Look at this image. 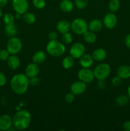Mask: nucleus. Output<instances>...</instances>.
<instances>
[{
  "mask_svg": "<svg viewBox=\"0 0 130 131\" xmlns=\"http://www.w3.org/2000/svg\"><path fill=\"white\" fill-rule=\"evenodd\" d=\"M57 29L59 33L63 34V33L69 32L71 29V24L70 22L66 20H61L58 22L57 24Z\"/></svg>",
  "mask_w": 130,
  "mask_h": 131,
  "instance_id": "f3484780",
  "label": "nucleus"
},
{
  "mask_svg": "<svg viewBox=\"0 0 130 131\" xmlns=\"http://www.w3.org/2000/svg\"><path fill=\"white\" fill-rule=\"evenodd\" d=\"M22 43L19 38L12 37L8 40L6 43V49L10 54H17L22 49Z\"/></svg>",
  "mask_w": 130,
  "mask_h": 131,
  "instance_id": "423d86ee",
  "label": "nucleus"
},
{
  "mask_svg": "<svg viewBox=\"0 0 130 131\" xmlns=\"http://www.w3.org/2000/svg\"><path fill=\"white\" fill-rule=\"evenodd\" d=\"M7 79L6 77L3 72H0V87L4 86L6 84Z\"/></svg>",
  "mask_w": 130,
  "mask_h": 131,
  "instance_id": "f704fd0d",
  "label": "nucleus"
},
{
  "mask_svg": "<svg viewBox=\"0 0 130 131\" xmlns=\"http://www.w3.org/2000/svg\"><path fill=\"white\" fill-rule=\"evenodd\" d=\"M127 95H128L129 98L130 99V84H129V85L128 88H127Z\"/></svg>",
  "mask_w": 130,
  "mask_h": 131,
  "instance_id": "a19ab883",
  "label": "nucleus"
},
{
  "mask_svg": "<svg viewBox=\"0 0 130 131\" xmlns=\"http://www.w3.org/2000/svg\"><path fill=\"white\" fill-rule=\"evenodd\" d=\"M117 74L121 79H128L130 78V66L122 65L117 69Z\"/></svg>",
  "mask_w": 130,
  "mask_h": 131,
  "instance_id": "a211bd4d",
  "label": "nucleus"
},
{
  "mask_svg": "<svg viewBox=\"0 0 130 131\" xmlns=\"http://www.w3.org/2000/svg\"><path fill=\"white\" fill-rule=\"evenodd\" d=\"M40 72V67L38 64L33 62L28 64L25 68V74L29 78H34L38 75Z\"/></svg>",
  "mask_w": 130,
  "mask_h": 131,
  "instance_id": "f8f14e48",
  "label": "nucleus"
},
{
  "mask_svg": "<svg viewBox=\"0 0 130 131\" xmlns=\"http://www.w3.org/2000/svg\"><path fill=\"white\" fill-rule=\"evenodd\" d=\"M60 8L64 12H70L74 8V4L71 0H62L60 3Z\"/></svg>",
  "mask_w": 130,
  "mask_h": 131,
  "instance_id": "412c9836",
  "label": "nucleus"
},
{
  "mask_svg": "<svg viewBox=\"0 0 130 131\" xmlns=\"http://www.w3.org/2000/svg\"><path fill=\"white\" fill-rule=\"evenodd\" d=\"M85 52V47L84 44L76 42L71 46L70 49V56L74 58H80Z\"/></svg>",
  "mask_w": 130,
  "mask_h": 131,
  "instance_id": "1a4fd4ad",
  "label": "nucleus"
},
{
  "mask_svg": "<svg viewBox=\"0 0 130 131\" xmlns=\"http://www.w3.org/2000/svg\"><path fill=\"white\" fill-rule=\"evenodd\" d=\"M47 52L48 54L54 57H59L64 54L66 51L64 43H61L57 40H50L46 47Z\"/></svg>",
  "mask_w": 130,
  "mask_h": 131,
  "instance_id": "7ed1b4c3",
  "label": "nucleus"
},
{
  "mask_svg": "<svg viewBox=\"0 0 130 131\" xmlns=\"http://www.w3.org/2000/svg\"><path fill=\"white\" fill-rule=\"evenodd\" d=\"M78 78L84 83H90L94 78V72L89 68H82L78 72Z\"/></svg>",
  "mask_w": 130,
  "mask_h": 131,
  "instance_id": "6e6552de",
  "label": "nucleus"
},
{
  "mask_svg": "<svg viewBox=\"0 0 130 131\" xmlns=\"http://www.w3.org/2000/svg\"><path fill=\"white\" fill-rule=\"evenodd\" d=\"M11 4L15 12L21 15L27 12L29 8L28 0H12Z\"/></svg>",
  "mask_w": 130,
  "mask_h": 131,
  "instance_id": "0eeeda50",
  "label": "nucleus"
},
{
  "mask_svg": "<svg viewBox=\"0 0 130 131\" xmlns=\"http://www.w3.org/2000/svg\"><path fill=\"white\" fill-rule=\"evenodd\" d=\"M71 29L76 35H83L88 30V24L84 19L76 18L71 23Z\"/></svg>",
  "mask_w": 130,
  "mask_h": 131,
  "instance_id": "39448f33",
  "label": "nucleus"
},
{
  "mask_svg": "<svg viewBox=\"0 0 130 131\" xmlns=\"http://www.w3.org/2000/svg\"><path fill=\"white\" fill-rule=\"evenodd\" d=\"M12 121L13 125L17 130H25L31 124V115L28 110H20L13 116Z\"/></svg>",
  "mask_w": 130,
  "mask_h": 131,
  "instance_id": "f03ea898",
  "label": "nucleus"
},
{
  "mask_svg": "<svg viewBox=\"0 0 130 131\" xmlns=\"http://www.w3.org/2000/svg\"><path fill=\"white\" fill-rule=\"evenodd\" d=\"M79 59V63L82 68H89L92 66L94 61L92 55L89 54H84Z\"/></svg>",
  "mask_w": 130,
  "mask_h": 131,
  "instance_id": "4468645a",
  "label": "nucleus"
},
{
  "mask_svg": "<svg viewBox=\"0 0 130 131\" xmlns=\"http://www.w3.org/2000/svg\"><path fill=\"white\" fill-rule=\"evenodd\" d=\"M0 26H1V23H0Z\"/></svg>",
  "mask_w": 130,
  "mask_h": 131,
  "instance_id": "c03bdc74",
  "label": "nucleus"
},
{
  "mask_svg": "<svg viewBox=\"0 0 130 131\" xmlns=\"http://www.w3.org/2000/svg\"><path fill=\"white\" fill-rule=\"evenodd\" d=\"M119 0H110L108 3V8L111 12H115L119 9Z\"/></svg>",
  "mask_w": 130,
  "mask_h": 131,
  "instance_id": "bb28decb",
  "label": "nucleus"
},
{
  "mask_svg": "<svg viewBox=\"0 0 130 131\" xmlns=\"http://www.w3.org/2000/svg\"><path fill=\"white\" fill-rule=\"evenodd\" d=\"M48 38L50 40H55L57 39V32L54 31H52L49 32L48 35Z\"/></svg>",
  "mask_w": 130,
  "mask_h": 131,
  "instance_id": "e433bc0d",
  "label": "nucleus"
},
{
  "mask_svg": "<svg viewBox=\"0 0 130 131\" xmlns=\"http://www.w3.org/2000/svg\"><path fill=\"white\" fill-rule=\"evenodd\" d=\"M62 42L65 45H69L73 41V37L69 32L65 33L62 34V37H61Z\"/></svg>",
  "mask_w": 130,
  "mask_h": 131,
  "instance_id": "cd10ccee",
  "label": "nucleus"
},
{
  "mask_svg": "<svg viewBox=\"0 0 130 131\" xmlns=\"http://www.w3.org/2000/svg\"><path fill=\"white\" fill-rule=\"evenodd\" d=\"M83 38L87 43H93L96 40V35L95 33L90 30H87L83 34Z\"/></svg>",
  "mask_w": 130,
  "mask_h": 131,
  "instance_id": "4be33fe9",
  "label": "nucleus"
},
{
  "mask_svg": "<svg viewBox=\"0 0 130 131\" xmlns=\"http://www.w3.org/2000/svg\"><path fill=\"white\" fill-rule=\"evenodd\" d=\"M33 5L36 8L42 9L45 6V0H33Z\"/></svg>",
  "mask_w": 130,
  "mask_h": 131,
  "instance_id": "2f4dec72",
  "label": "nucleus"
},
{
  "mask_svg": "<svg viewBox=\"0 0 130 131\" xmlns=\"http://www.w3.org/2000/svg\"><path fill=\"white\" fill-rule=\"evenodd\" d=\"M29 84L32 86H36L39 84L40 80L38 78L36 77H34V78H29Z\"/></svg>",
  "mask_w": 130,
  "mask_h": 131,
  "instance_id": "c9c22d12",
  "label": "nucleus"
},
{
  "mask_svg": "<svg viewBox=\"0 0 130 131\" xmlns=\"http://www.w3.org/2000/svg\"><path fill=\"white\" fill-rule=\"evenodd\" d=\"M130 99L129 98L128 95H121L118 96L116 99L115 102L119 106H125L129 103Z\"/></svg>",
  "mask_w": 130,
  "mask_h": 131,
  "instance_id": "a878e982",
  "label": "nucleus"
},
{
  "mask_svg": "<svg viewBox=\"0 0 130 131\" xmlns=\"http://www.w3.org/2000/svg\"><path fill=\"white\" fill-rule=\"evenodd\" d=\"M5 33L9 37H14L17 33V28L14 23L7 24L5 27Z\"/></svg>",
  "mask_w": 130,
  "mask_h": 131,
  "instance_id": "5701e85b",
  "label": "nucleus"
},
{
  "mask_svg": "<svg viewBox=\"0 0 130 131\" xmlns=\"http://www.w3.org/2000/svg\"><path fill=\"white\" fill-rule=\"evenodd\" d=\"M2 15H3V11L2 10H1V8H0V17L2 16Z\"/></svg>",
  "mask_w": 130,
  "mask_h": 131,
  "instance_id": "37998d69",
  "label": "nucleus"
},
{
  "mask_svg": "<svg viewBox=\"0 0 130 131\" xmlns=\"http://www.w3.org/2000/svg\"><path fill=\"white\" fill-rule=\"evenodd\" d=\"M7 61V65L11 70H15L19 67L20 65V58L15 54H11L8 57Z\"/></svg>",
  "mask_w": 130,
  "mask_h": 131,
  "instance_id": "2eb2a0df",
  "label": "nucleus"
},
{
  "mask_svg": "<svg viewBox=\"0 0 130 131\" xmlns=\"http://www.w3.org/2000/svg\"><path fill=\"white\" fill-rule=\"evenodd\" d=\"M8 0H0V8H3L6 6Z\"/></svg>",
  "mask_w": 130,
  "mask_h": 131,
  "instance_id": "ea45409f",
  "label": "nucleus"
},
{
  "mask_svg": "<svg viewBox=\"0 0 130 131\" xmlns=\"http://www.w3.org/2000/svg\"><path fill=\"white\" fill-rule=\"evenodd\" d=\"M122 127L125 131H130V121L125 122L123 124Z\"/></svg>",
  "mask_w": 130,
  "mask_h": 131,
  "instance_id": "4c0bfd02",
  "label": "nucleus"
},
{
  "mask_svg": "<svg viewBox=\"0 0 130 131\" xmlns=\"http://www.w3.org/2000/svg\"><path fill=\"white\" fill-rule=\"evenodd\" d=\"M10 52L7 49H2L0 51V60L2 61H6L10 56Z\"/></svg>",
  "mask_w": 130,
  "mask_h": 131,
  "instance_id": "7c9ffc66",
  "label": "nucleus"
},
{
  "mask_svg": "<svg viewBox=\"0 0 130 131\" xmlns=\"http://www.w3.org/2000/svg\"><path fill=\"white\" fill-rule=\"evenodd\" d=\"M74 62H75L74 58H73L71 56H68L62 60V65L65 69H71L73 66Z\"/></svg>",
  "mask_w": 130,
  "mask_h": 131,
  "instance_id": "b1692460",
  "label": "nucleus"
},
{
  "mask_svg": "<svg viewBox=\"0 0 130 131\" xmlns=\"http://www.w3.org/2000/svg\"><path fill=\"white\" fill-rule=\"evenodd\" d=\"M12 125V118L9 115H3L0 116V130H8Z\"/></svg>",
  "mask_w": 130,
  "mask_h": 131,
  "instance_id": "ddd939ff",
  "label": "nucleus"
},
{
  "mask_svg": "<svg viewBox=\"0 0 130 131\" xmlns=\"http://www.w3.org/2000/svg\"><path fill=\"white\" fill-rule=\"evenodd\" d=\"M87 89L86 83L82 81H78L73 83L70 86V90L75 95L84 93Z\"/></svg>",
  "mask_w": 130,
  "mask_h": 131,
  "instance_id": "9d476101",
  "label": "nucleus"
},
{
  "mask_svg": "<svg viewBox=\"0 0 130 131\" xmlns=\"http://www.w3.org/2000/svg\"><path fill=\"white\" fill-rule=\"evenodd\" d=\"M93 60L96 61H102L107 58V52L102 48H98L92 53Z\"/></svg>",
  "mask_w": 130,
  "mask_h": 131,
  "instance_id": "dca6fc26",
  "label": "nucleus"
},
{
  "mask_svg": "<svg viewBox=\"0 0 130 131\" xmlns=\"http://www.w3.org/2000/svg\"><path fill=\"white\" fill-rule=\"evenodd\" d=\"M76 7L79 10H83L87 6L88 0H75Z\"/></svg>",
  "mask_w": 130,
  "mask_h": 131,
  "instance_id": "c756f323",
  "label": "nucleus"
},
{
  "mask_svg": "<svg viewBox=\"0 0 130 131\" xmlns=\"http://www.w3.org/2000/svg\"><path fill=\"white\" fill-rule=\"evenodd\" d=\"M47 58V55L45 52L43 51H38L36 52L32 57V61L35 63L40 65L45 61Z\"/></svg>",
  "mask_w": 130,
  "mask_h": 131,
  "instance_id": "6ab92c4d",
  "label": "nucleus"
},
{
  "mask_svg": "<svg viewBox=\"0 0 130 131\" xmlns=\"http://www.w3.org/2000/svg\"><path fill=\"white\" fill-rule=\"evenodd\" d=\"M112 84L115 86H119L121 85V84L122 83V79L120 78L119 76L117 75V76L114 77V78L112 79Z\"/></svg>",
  "mask_w": 130,
  "mask_h": 131,
  "instance_id": "72a5a7b5",
  "label": "nucleus"
},
{
  "mask_svg": "<svg viewBox=\"0 0 130 131\" xmlns=\"http://www.w3.org/2000/svg\"><path fill=\"white\" fill-rule=\"evenodd\" d=\"M14 20H15V17L10 13H6L4 15L3 21L6 25L14 23Z\"/></svg>",
  "mask_w": 130,
  "mask_h": 131,
  "instance_id": "c85d7f7f",
  "label": "nucleus"
},
{
  "mask_svg": "<svg viewBox=\"0 0 130 131\" xmlns=\"http://www.w3.org/2000/svg\"><path fill=\"white\" fill-rule=\"evenodd\" d=\"M117 23V17L113 13H108L103 19V24L108 29H113Z\"/></svg>",
  "mask_w": 130,
  "mask_h": 131,
  "instance_id": "9b49d317",
  "label": "nucleus"
},
{
  "mask_svg": "<svg viewBox=\"0 0 130 131\" xmlns=\"http://www.w3.org/2000/svg\"><path fill=\"white\" fill-rule=\"evenodd\" d=\"M94 78L99 81H103L109 77L111 73V68L107 63H101L97 65L94 70Z\"/></svg>",
  "mask_w": 130,
  "mask_h": 131,
  "instance_id": "20e7f679",
  "label": "nucleus"
},
{
  "mask_svg": "<svg viewBox=\"0 0 130 131\" xmlns=\"http://www.w3.org/2000/svg\"><path fill=\"white\" fill-rule=\"evenodd\" d=\"M23 20L26 24H32L36 21V16L31 12H25L22 15Z\"/></svg>",
  "mask_w": 130,
  "mask_h": 131,
  "instance_id": "393cba45",
  "label": "nucleus"
},
{
  "mask_svg": "<svg viewBox=\"0 0 130 131\" xmlns=\"http://www.w3.org/2000/svg\"><path fill=\"white\" fill-rule=\"evenodd\" d=\"M125 45L127 48L130 49V33L127 35L125 38Z\"/></svg>",
  "mask_w": 130,
  "mask_h": 131,
  "instance_id": "58836bf2",
  "label": "nucleus"
},
{
  "mask_svg": "<svg viewBox=\"0 0 130 131\" xmlns=\"http://www.w3.org/2000/svg\"><path fill=\"white\" fill-rule=\"evenodd\" d=\"M29 86V78L25 74H15L10 81V86L15 93L22 95L27 92Z\"/></svg>",
  "mask_w": 130,
  "mask_h": 131,
  "instance_id": "f257e3e1",
  "label": "nucleus"
},
{
  "mask_svg": "<svg viewBox=\"0 0 130 131\" xmlns=\"http://www.w3.org/2000/svg\"><path fill=\"white\" fill-rule=\"evenodd\" d=\"M103 26V23L99 19H94L91 20L88 24V29L91 31L96 33L101 29Z\"/></svg>",
  "mask_w": 130,
  "mask_h": 131,
  "instance_id": "aec40b11",
  "label": "nucleus"
},
{
  "mask_svg": "<svg viewBox=\"0 0 130 131\" xmlns=\"http://www.w3.org/2000/svg\"><path fill=\"white\" fill-rule=\"evenodd\" d=\"M20 15H21V14H17V13L16 15H15V19H19V18L20 17Z\"/></svg>",
  "mask_w": 130,
  "mask_h": 131,
  "instance_id": "79ce46f5",
  "label": "nucleus"
},
{
  "mask_svg": "<svg viewBox=\"0 0 130 131\" xmlns=\"http://www.w3.org/2000/svg\"><path fill=\"white\" fill-rule=\"evenodd\" d=\"M75 99V95H74L72 92H69L65 95L64 100L67 103H72Z\"/></svg>",
  "mask_w": 130,
  "mask_h": 131,
  "instance_id": "473e14b6",
  "label": "nucleus"
}]
</instances>
